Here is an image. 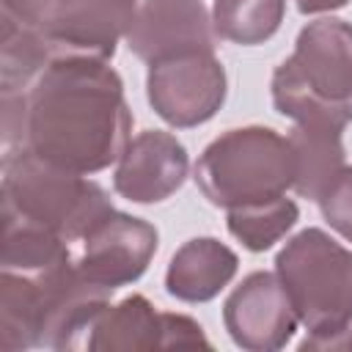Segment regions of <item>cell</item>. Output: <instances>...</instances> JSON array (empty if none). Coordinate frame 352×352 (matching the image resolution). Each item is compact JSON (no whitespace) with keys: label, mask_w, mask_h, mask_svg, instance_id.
Listing matches in <instances>:
<instances>
[{"label":"cell","mask_w":352,"mask_h":352,"mask_svg":"<svg viewBox=\"0 0 352 352\" xmlns=\"http://www.w3.org/2000/svg\"><path fill=\"white\" fill-rule=\"evenodd\" d=\"M286 16V0H214L212 22L217 38L239 47L270 41Z\"/></svg>","instance_id":"obj_17"},{"label":"cell","mask_w":352,"mask_h":352,"mask_svg":"<svg viewBox=\"0 0 352 352\" xmlns=\"http://www.w3.org/2000/svg\"><path fill=\"white\" fill-rule=\"evenodd\" d=\"M349 0H294V6H297V11L300 14H330V11H338V8H344Z\"/></svg>","instance_id":"obj_21"},{"label":"cell","mask_w":352,"mask_h":352,"mask_svg":"<svg viewBox=\"0 0 352 352\" xmlns=\"http://www.w3.org/2000/svg\"><path fill=\"white\" fill-rule=\"evenodd\" d=\"M239 256L214 236L187 239L168 261L165 292L179 302H209L236 275Z\"/></svg>","instance_id":"obj_13"},{"label":"cell","mask_w":352,"mask_h":352,"mask_svg":"<svg viewBox=\"0 0 352 352\" xmlns=\"http://www.w3.org/2000/svg\"><path fill=\"white\" fill-rule=\"evenodd\" d=\"M140 8V0H52L41 36L55 55L110 60Z\"/></svg>","instance_id":"obj_11"},{"label":"cell","mask_w":352,"mask_h":352,"mask_svg":"<svg viewBox=\"0 0 352 352\" xmlns=\"http://www.w3.org/2000/svg\"><path fill=\"white\" fill-rule=\"evenodd\" d=\"M110 297L113 289L82 275L77 253L38 272L0 270V349H82Z\"/></svg>","instance_id":"obj_2"},{"label":"cell","mask_w":352,"mask_h":352,"mask_svg":"<svg viewBox=\"0 0 352 352\" xmlns=\"http://www.w3.org/2000/svg\"><path fill=\"white\" fill-rule=\"evenodd\" d=\"M88 352H129V349H168L165 311H157L143 294H129L110 302L88 327Z\"/></svg>","instance_id":"obj_14"},{"label":"cell","mask_w":352,"mask_h":352,"mask_svg":"<svg viewBox=\"0 0 352 352\" xmlns=\"http://www.w3.org/2000/svg\"><path fill=\"white\" fill-rule=\"evenodd\" d=\"M275 272L308 336L300 349L352 324V250L322 228H302L275 256Z\"/></svg>","instance_id":"obj_6"},{"label":"cell","mask_w":352,"mask_h":352,"mask_svg":"<svg viewBox=\"0 0 352 352\" xmlns=\"http://www.w3.org/2000/svg\"><path fill=\"white\" fill-rule=\"evenodd\" d=\"M316 204L327 226L352 242V165H344V170L330 182Z\"/></svg>","instance_id":"obj_19"},{"label":"cell","mask_w":352,"mask_h":352,"mask_svg":"<svg viewBox=\"0 0 352 352\" xmlns=\"http://www.w3.org/2000/svg\"><path fill=\"white\" fill-rule=\"evenodd\" d=\"M55 58V50L41 33L0 19V94H28Z\"/></svg>","instance_id":"obj_16"},{"label":"cell","mask_w":352,"mask_h":352,"mask_svg":"<svg viewBox=\"0 0 352 352\" xmlns=\"http://www.w3.org/2000/svg\"><path fill=\"white\" fill-rule=\"evenodd\" d=\"M297 220H300V206L292 198L280 195L272 201L228 209L226 226H228V234L236 242H242L245 250L264 253L275 242H280L297 226Z\"/></svg>","instance_id":"obj_18"},{"label":"cell","mask_w":352,"mask_h":352,"mask_svg":"<svg viewBox=\"0 0 352 352\" xmlns=\"http://www.w3.org/2000/svg\"><path fill=\"white\" fill-rule=\"evenodd\" d=\"M344 126L336 124H294L289 129V143L294 151V192L308 201L330 187V182L344 170Z\"/></svg>","instance_id":"obj_15"},{"label":"cell","mask_w":352,"mask_h":352,"mask_svg":"<svg viewBox=\"0 0 352 352\" xmlns=\"http://www.w3.org/2000/svg\"><path fill=\"white\" fill-rule=\"evenodd\" d=\"M50 3L52 0H3V16L0 19H8L19 28L38 33L44 25V16L50 11Z\"/></svg>","instance_id":"obj_20"},{"label":"cell","mask_w":352,"mask_h":352,"mask_svg":"<svg viewBox=\"0 0 352 352\" xmlns=\"http://www.w3.org/2000/svg\"><path fill=\"white\" fill-rule=\"evenodd\" d=\"M190 173L184 143L162 129H143L135 135L116 162L113 187L132 204H160L182 190Z\"/></svg>","instance_id":"obj_12"},{"label":"cell","mask_w":352,"mask_h":352,"mask_svg":"<svg viewBox=\"0 0 352 352\" xmlns=\"http://www.w3.org/2000/svg\"><path fill=\"white\" fill-rule=\"evenodd\" d=\"M129 132L124 80L102 58L58 55L25 94L22 148L55 168L94 176L121 160Z\"/></svg>","instance_id":"obj_1"},{"label":"cell","mask_w":352,"mask_h":352,"mask_svg":"<svg viewBox=\"0 0 352 352\" xmlns=\"http://www.w3.org/2000/svg\"><path fill=\"white\" fill-rule=\"evenodd\" d=\"M126 47L151 66L187 52H214L217 33L201 0H143L126 30Z\"/></svg>","instance_id":"obj_10"},{"label":"cell","mask_w":352,"mask_h":352,"mask_svg":"<svg viewBox=\"0 0 352 352\" xmlns=\"http://www.w3.org/2000/svg\"><path fill=\"white\" fill-rule=\"evenodd\" d=\"M314 349H352V330L346 327L344 333H338V336H333V338L319 341Z\"/></svg>","instance_id":"obj_22"},{"label":"cell","mask_w":352,"mask_h":352,"mask_svg":"<svg viewBox=\"0 0 352 352\" xmlns=\"http://www.w3.org/2000/svg\"><path fill=\"white\" fill-rule=\"evenodd\" d=\"M223 324L236 346L248 352H275L292 341L300 319L278 272L256 270L226 297Z\"/></svg>","instance_id":"obj_8"},{"label":"cell","mask_w":352,"mask_h":352,"mask_svg":"<svg viewBox=\"0 0 352 352\" xmlns=\"http://www.w3.org/2000/svg\"><path fill=\"white\" fill-rule=\"evenodd\" d=\"M157 248L160 234L148 220L113 209L80 242L77 264L91 283L116 292L148 270Z\"/></svg>","instance_id":"obj_9"},{"label":"cell","mask_w":352,"mask_h":352,"mask_svg":"<svg viewBox=\"0 0 352 352\" xmlns=\"http://www.w3.org/2000/svg\"><path fill=\"white\" fill-rule=\"evenodd\" d=\"M0 195L3 217L41 226L69 245L82 242L85 234L113 212V201L99 182L55 168L28 148L3 154Z\"/></svg>","instance_id":"obj_4"},{"label":"cell","mask_w":352,"mask_h":352,"mask_svg":"<svg viewBox=\"0 0 352 352\" xmlns=\"http://www.w3.org/2000/svg\"><path fill=\"white\" fill-rule=\"evenodd\" d=\"M272 104L294 124L352 121V25L338 16L308 22L294 52L280 60L270 80Z\"/></svg>","instance_id":"obj_3"},{"label":"cell","mask_w":352,"mask_h":352,"mask_svg":"<svg viewBox=\"0 0 352 352\" xmlns=\"http://www.w3.org/2000/svg\"><path fill=\"white\" fill-rule=\"evenodd\" d=\"M294 173L289 138L258 124L223 132L192 168L201 195L226 212L286 195L294 187Z\"/></svg>","instance_id":"obj_5"},{"label":"cell","mask_w":352,"mask_h":352,"mask_svg":"<svg viewBox=\"0 0 352 352\" xmlns=\"http://www.w3.org/2000/svg\"><path fill=\"white\" fill-rule=\"evenodd\" d=\"M228 94V77L214 52H187L148 66L146 99L176 129H192L214 118Z\"/></svg>","instance_id":"obj_7"}]
</instances>
